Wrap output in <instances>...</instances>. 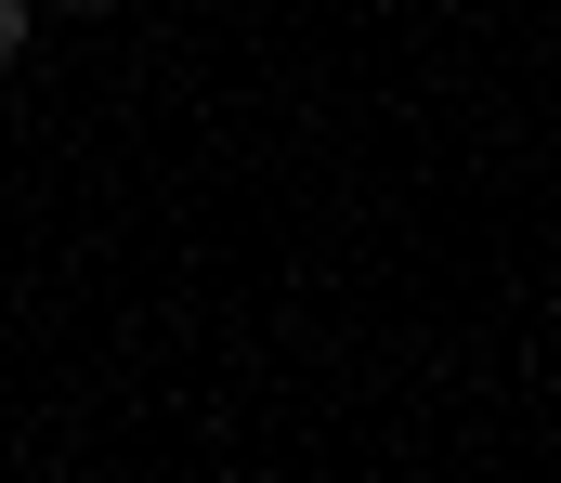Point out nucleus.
Returning <instances> with one entry per match:
<instances>
[{
  "instance_id": "obj_1",
  "label": "nucleus",
  "mask_w": 561,
  "mask_h": 483,
  "mask_svg": "<svg viewBox=\"0 0 561 483\" xmlns=\"http://www.w3.org/2000/svg\"><path fill=\"white\" fill-rule=\"evenodd\" d=\"M13 53H26V0H0V66H13Z\"/></svg>"
},
{
  "instance_id": "obj_2",
  "label": "nucleus",
  "mask_w": 561,
  "mask_h": 483,
  "mask_svg": "<svg viewBox=\"0 0 561 483\" xmlns=\"http://www.w3.org/2000/svg\"><path fill=\"white\" fill-rule=\"evenodd\" d=\"M53 13H105V0H53Z\"/></svg>"
}]
</instances>
